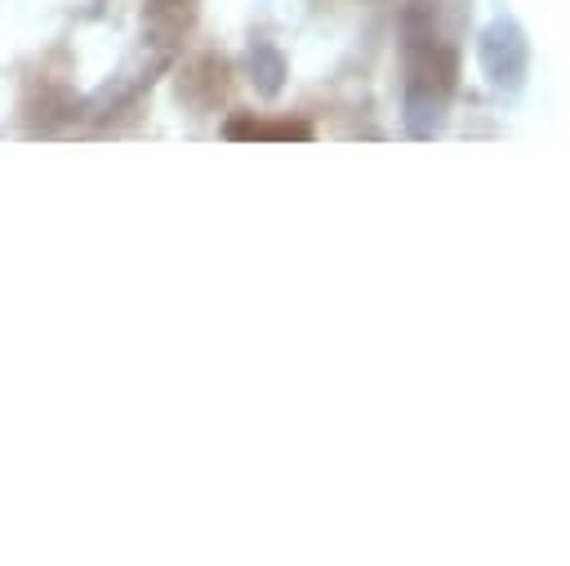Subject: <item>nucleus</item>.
Listing matches in <instances>:
<instances>
[{
  "mask_svg": "<svg viewBox=\"0 0 570 566\" xmlns=\"http://www.w3.org/2000/svg\"><path fill=\"white\" fill-rule=\"evenodd\" d=\"M227 138H245V143H263V138H276V143H307L312 138V125L307 120H254V116H232L223 125Z\"/></svg>",
  "mask_w": 570,
  "mask_h": 566,
  "instance_id": "obj_4",
  "label": "nucleus"
},
{
  "mask_svg": "<svg viewBox=\"0 0 570 566\" xmlns=\"http://www.w3.org/2000/svg\"><path fill=\"white\" fill-rule=\"evenodd\" d=\"M481 62H485L494 85L517 89L521 76H525V36L512 22H494L485 31V40H481Z\"/></svg>",
  "mask_w": 570,
  "mask_h": 566,
  "instance_id": "obj_1",
  "label": "nucleus"
},
{
  "mask_svg": "<svg viewBox=\"0 0 570 566\" xmlns=\"http://www.w3.org/2000/svg\"><path fill=\"white\" fill-rule=\"evenodd\" d=\"M227 85H232L227 58L200 53V58H191V62L183 67V76H178V98H183L187 107H196V111H209V107H218V103L227 98Z\"/></svg>",
  "mask_w": 570,
  "mask_h": 566,
  "instance_id": "obj_2",
  "label": "nucleus"
},
{
  "mask_svg": "<svg viewBox=\"0 0 570 566\" xmlns=\"http://www.w3.org/2000/svg\"><path fill=\"white\" fill-rule=\"evenodd\" d=\"M249 80H254V89L263 98H276L281 94V85H285V58H281V49L272 40H254L249 45Z\"/></svg>",
  "mask_w": 570,
  "mask_h": 566,
  "instance_id": "obj_5",
  "label": "nucleus"
},
{
  "mask_svg": "<svg viewBox=\"0 0 570 566\" xmlns=\"http://www.w3.org/2000/svg\"><path fill=\"white\" fill-rule=\"evenodd\" d=\"M191 22H196V0H147V36L142 40L178 49V40L187 36Z\"/></svg>",
  "mask_w": 570,
  "mask_h": 566,
  "instance_id": "obj_3",
  "label": "nucleus"
}]
</instances>
